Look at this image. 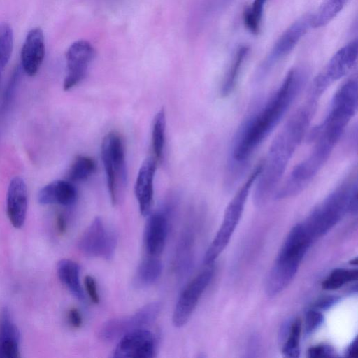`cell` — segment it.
Returning <instances> with one entry per match:
<instances>
[{"mask_svg":"<svg viewBox=\"0 0 358 358\" xmlns=\"http://www.w3.org/2000/svg\"><path fill=\"white\" fill-rule=\"evenodd\" d=\"M307 79L305 69H290L266 103L244 121L232 143L228 165L231 174H241L256 150L288 112L306 86Z\"/></svg>","mask_w":358,"mask_h":358,"instance_id":"obj_1","label":"cell"},{"mask_svg":"<svg viewBox=\"0 0 358 358\" xmlns=\"http://www.w3.org/2000/svg\"><path fill=\"white\" fill-rule=\"evenodd\" d=\"M317 106V101L308 99L274 138L253 185V201L257 206L265 204L273 194L290 160L308 132Z\"/></svg>","mask_w":358,"mask_h":358,"instance_id":"obj_2","label":"cell"},{"mask_svg":"<svg viewBox=\"0 0 358 358\" xmlns=\"http://www.w3.org/2000/svg\"><path fill=\"white\" fill-rule=\"evenodd\" d=\"M347 213H357V179L354 173L329 193L303 223L315 241L326 234Z\"/></svg>","mask_w":358,"mask_h":358,"instance_id":"obj_3","label":"cell"},{"mask_svg":"<svg viewBox=\"0 0 358 358\" xmlns=\"http://www.w3.org/2000/svg\"><path fill=\"white\" fill-rule=\"evenodd\" d=\"M313 241L303 222L289 231L266 279L268 296H275L289 285Z\"/></svg>","mask_w":358,"mask_h":358,"instance_id":"obj_4","label":"cell"},{"mask_svg":"<svg viewBox=\"0 0 358 358\" xmlns=\"http://www.w3.org/2000/svg\"><path fill=\"white\" fill-rule=\"evenodd\" d=\"M357 80L345 81L335 92L328 112L311 133L313 141L334 148L357 110Z\"/></svg>","mask_w":358,"mask_h":358,"instance_id":"obj_5","label":"cell"},{"mask_svg":"<svg viewBox=\"0 0 358 358\" xmlns=\"http://www.w3.org/2000/svg\"><path fill=\"white\" fill-rule=\"evenodd\" d=\"M261 164L250 173L229 203L222 224L210 244L203 258L205 264L209 265L220 256L228 245L241 220L250 189L260 172Z\"/></svg>","mask_w":358,"mask_h":358,"instance_id":"obj_6","label":"cell"},{"mask_svg":"<svg viewBox=\"0 0 358 358\" xmlns=\"http://www.w3.org/2000/svg\"><path fill=\"white\" fill-rule=\"evenodd\" d=\"M101 157L111 203L115 206L122 198L127 178L124 146L117 133L110 132L104 136Z\"/></svg>","mask_w":358,"mask_h":358,"instance_id":"obj_7","label":"cell"},{"mask_svg":"<svg viewBox=\"0 0 358 358\" xmlns=\"http://www.w3.org/2000/svg\"><path fill=\"white\" fill-rule=\"evenodd\" d=\"M357 55V41H352L339 49L315 78L308 98L318 101L333 83L341 79L352 69L356 64Z\"/></svg>","mask_w":358,"mask_h":358,"instance_id":"obj_8","label":"cell"},{"mask_svg":"<svg viewBox=\"0 0 358 358\" xmlns=\"http://www.w3.org/2000/svg\"><path fill=\"white\" fill-rule=\"evenodd\" d=\"M162 307L160 302L154 301L143 306L132 315L108 320L100 327L98 336L101 341L109 342L120 338L130 331L143 329L156 320Z\"/></svg>","mask_w":358,"mask_h":358,"instance_id":"obj_9","label":"cell"},{"mask_svg":"<svg viewBox=\"0 0 358 358\" xmlns=\"http://www.w3.org/2000/svg\"><path fill=\"white\" fill-rule=\"evenodd\" d=\"M117 245V235L96 217L80 236L78 247L85 255L110 259Z\"/></svg>","mask_w":358,"mask_h":358,"instance_id":"obj_10","label":"cell"},{"mask_svg":"<svg viewBox=\"0 0 358 358\" xmlns=\"http://www.w3.org/2000/svg\"><path fill=\"white\" fill-rule=\"evenodd\" d=\"M311 15H306L290 25L273 46L261 64L257 77L264 78L281 59L289 55L310 27Z\"/></svg>","mask_w":358,"mask_h":358,"instance_id":"obj_11","label":"cell"},{"mask_svg":"<svg viewBox=\"0 0 358 358\" xmlns=\"http://www.w3.org/2000/svg\"><path fill=\"white\" fill-rule=\"evenodd\" d=\"M213 275V269L206 268L199 273L183 289L172 316V322L175 327H181L188 322L201 295L210 282Z\"/></svg>","mask_w":358,"mask_h":358,"instance_id":"obj_12","label":"cell"},{"mask_svg":"<svg viewBox=\"0 0 358 358\" xmlns=\"http://www.w3.org/2000/svg\"><path fill=\"white\" fill-rule=\"evenodd\" d=\"M94 57L95 50L86 40L76 41L69 47L66 52V74L63 83L64 91L72 89L85 78Z\"/></svg>","mask_w":358,"mask_h":358,"instance_id":"obj_13","label":"cell"},{"mask_svg":"<svg viewBox=\"0 0 358 358\" xmlns=\"http://www.w3.org/2000/svg\"><path fill=\"white\" fill-rule=\"evenodd\" d=\"M155 335L143 328L130 331L122 336L113 352V357L152 358L155 357Z\"/></svg>","mask_w":358,"mask_h":358,"instance_id":"obj_14","label":"cell"},{"mask_svg":"<svg viewBox=\"0 0 358 358\" xmlns=\"http://www.w3.org/2000/svg\"><path fill=\"white\" fill-rule=\"evenodd\" d=\"M45 55L43 31L40 27H34L27 33L21 49V68L23 71L29 76H34L43 62Z\"/></svg>","mask_w":358,"mask_h":358,"instance_id":"obj_15","label":"cell"},{"mask_svg":"<svg viewBox=\"0 0 358 358\" xmlns=\"http://www.w3.org/2000/svg\"><path fill=\"white\" fill-rule=\"evenodd\" d=\"M28 207V192L24 180L15 176L10 181L6 196V210L11 224L16 229L23 227Z\"/></svg>","mask_w":358,"mask_h":358,"instance_id":"obj_16","label":"cell"},{"mask_svg":"<svg viewBox=\"0 0 358 358\" xmlns=\"http://www.w3.org/2000/svg\"><path fill=\"white\" fill-rule=\"evenodd\" d=\"M157 161L154 157H147L142 163L136 177L134 193L143 216L150 214L154 194V178Z\"/></svg>","mask_w":358,"mask_h":358,"instance_id":"obj_17","label":"cell"},{"mask_svg":"<svg viewBox=\"0 0 358 358\" xmlns=\"http://www.w3.org/2000/svg\"><path fill=\"white\" fill-rule=\"evenodd\" d=\"M169 224L163 212H155L147 220L143 236L144 247L149 256L157 257L164 250Z\"/></svg>","mask_w":358,"mask_h":358,"instance_id":"obj_18","label":"cell"},{"mask_svg":"<svg viewBox=\"0 0 358 358\" xmlns=\"http://www.w3.org/2000/svg\"><path fill=\"white\" fill-rule=\"evenodd\" d=\"M20 330L8 308H4L0 320V357H20Z\"/></svg>","mask_w":358,"mask_h":358,"instance_id":"obj_19","label":"cell"},{"mask_svg":"<svg viewBox=\"0 0 358 358\" xmlns=\"http://www.w3.org/2000/svg\"><path fill=\"white\" fill-rule=\"evenodd\" d=\"M76 199L77 191L74 185L64 180H57L47 184L38 194V201L41 205L69 206L73 204Z\"/></svg>","mask_w":358,"mask_h":358,"instance_id":"obj_20","label":"cell"},{"mask_svg":"<svg viewBox=\"0 0 358 358\" xmlns=\"http://www.w3.org/2000/svg\"><path fill=\"white\" fill-rule=\"evenodd\" d=\"M59 279L69 292L78 300L83 301L85 294L80 282V267L74 261L62 259L57 263Z\"/></svg>","mask_w":358,"mask_h":358,"instance_id":"obj_21","label":"cell"},{"mask_svg":"<svg viewBox=\"0 0 358 358\" xmlns=\"http://www.w3.org/2000/svg\"><path fill=\"white\" fill-rule=\"evenodd\" d=\"M162 270V264L157 257L148 256L138 264L133 278L136 288L143 289L155 283Z\"/></svg>","mask_w":358,"mask_h":358,"instance_id":"obj_22","label":"cell"},{"mask_svg":"<svg viewBox=\"0 0 358 358\" xmlns=\"http://www.w3.org/2000/svg\"><path fill=\"white\" fill-rule=\"evenodd\" d=\"M248 50L247 46H242L237 50L220 87L222 97H227L234 92L238 83Z\"/></svg>","mask_w":358,"mask_h":358,"instance_id":"obj_23","label":"cell"},{"mask_svg":"<svg viewBox=\"0 0 358 358\" xmlns=\"http://www.w3.org/2000/svg\"><path fill=\"white\" fill-rule=\"evenodd\" d=\"M348 0H324L317 12L311 15L310 27H322L330 22L343 10Z\"/></svg>","mask_w":358,"mask_h":358,"instance_id":"obj_24","label":"cell"},{"mask_svg":"<svg viewBox=\"0 0 358 358\" xmlns=\"http://www.w3.org/2000/svg\"><path fill=\"white\" fill-rule=\"evenodd\" d=\"M166 115L161 108L155 115L152 127V147L155 158L158 162L162 160L165 143Z\"/></svg>","mask_w":358,"mask_h":358,"instance_id":"obj_25","label":"cell"},{"mask_svg":"<svg viewBox=\"0 0 358 358\" xmlns=\"http://www.w3.org/2000/svg\"><path fill=\"white\" fill-rule=\"evenodd\" d=\"M96 171V163L93 158L87 155H78L71 164L67 178L70 182H81L87 180Z\"/></svg>","mask_w":358,"mask_h":358,"instance_id":"obj_26","label":"cell"},{"mask_svg":"<svg viewBox=\"0 0 358 358\" xmlns=\"http://www.w3.org/2000/svg\"><path fill=\"white\" fill-rule=\"evenodd\" d=\"M301 333V322L296 319L290 322L288 331L283 338L282 353L284 357L296 358L299 357V342Z\"/></svg>","mask_w":358,"mask_h":358,"instance_id":"obj_27","label":"cell"},{"mask_svg":"<svg viewBox=\"0 0 358 358\" xmlns=\"http://www.w3.org/2000/svg\"><path fill=\"white\" fill-rule=\"evenodd\" d=\"M357 276V269L336 268L322 282V287L326 290H335L350 282L356 280Z\"/></svg>","mask_w":358,"mask_h":358,"instance_id":"obj_28","label":"cell"},{"mask_svg":"<svg viewBox=\"0 0 358 358\" xmlns=\"http://www.w3.org/2000/svg\"><path fill=\"white\" fill-rule=\"evenodd\" d=\"M14 43L13 31L7 22L0 23V75L8 63Z\"/></svg>","mask_w":358,"mask_h":358,"instance_id":"obj_29","label":"cell"},{"mask_svg":"<svg viewBox=\"0 0 358 358\" xmlns=\"http://www.w3.org/2000/svg\"><path fill=\"white\" fill-rule=\"evenodd\" d=\"M266 0H254L243 13V22L247 29L253 34L259 32L264 6Z\"/></svg>","mask_w":358,"mask_h":358,"instance_id":"obj_30","label":"cell"},{"mask_svg":"<svg viewBox=\"0 0 358 358\" xmlns=\"http://www.w3.org/2000/svg\"><path fill=\"white\" fill-rule=\"evenodd\" d=\"M324 316L317 310H310L305 319V334L310 335L317 330L323 323Z\"/></svg>","mask_w":358,"mask_h":358,"instance_id":"obj_31","label":"cell"},{"mask_svg":"<svg viewBox=\"0 0 358 358\" xmlns=\"http://www.w3.org/2000/svg\"><path fill=\"white\" fill-rule=\"evenodd\" d=\"M20 73H21V69L20 66H17L8 81L6 90L3 96V106L4 107L3 109L5 110L6 108L8 106V105L10 103V99L14 95L15 88L18 84L20 78Z\"/></svg>","mask_w":358,"mask_h":358,"instance_id":"obj_32","label":"cell"},{"mask_svg":"<svg viewBox=\"0 0 358 358\" xmlns=\"http://www.w3.org/2000/svg\"><path fill=\"white\" fill-rule=\"evenodd\" d=\"M308 356L310 358H329L335 356V351L329 345L318 344L308 350Z\"/></svg>","mask_w":358,"mask_h":358,"instance_id":"obj_33","label":"cell"},{"mask_svg":"<svg viewBox=\"0 0 358 358\" xmlns=\"http://www.w3.org/2000/svg\"><path fill=\"white\" fill-rule=\"evenodd\" d=\"M85 287L89 297L94 303H99L100 299L97 291L96 282L94 278L90 275H87L84 280Z\"/></svg>","mask_w":358,"mask_h":358,"instance_id":"obj_34","label":"cell"},{"mask_svg":"<svg viewBox=\"0 0 358 358\" xmlns=\"http://www.w3.org/2000/svg\"><path fill=\"white\" fill-rule=\"evenodd\" d=\"M69 323L75 328L81 326L83 320L79 310L76 308H71L68 315Z\"/></svg>","mask_w":358,"mask_h":358,"instance_id":"obj_35","label":"cell"},{"mask_svg":"<svg viewBox=\"0 0 358 358\" xmlns=\"http://www.w3.org/2000/svg\"><path fill=\"white\" fill-rule=\"evenodd\" d=\"M345 355L348 357L350 358H357L358 356V345H357V338L355 337V339L350 343V344L347 347Z\"/></svg>","mask_w":358,"mask_h":358,"instance_id":"obj_36","label":"cell"},{"mask_svg":"<svg viewBox=\"0 0 358 358\" xmlns=\"http://www.w3.org/2000/svg\"><path fill=\"white\" fill-rule=\"evenodd\" d=\"M57 227L59 232L60 234H64L66 230L67 222L66 217L60 214L57 216Z\"/></svg>","mask_w":358,"mask_h":358,"instance_id":"obj_37","label":"cell"},{"mask_svg":"<svg viewBox=\"0 0 358 358\" xmlns=\"http://www.w3.org/2000/svg\"><path fill=\"white\" fill-rule=\"evenodd\" d=\"M337 301L336 297H327L325 299H322L320 301L317 302V306L320 307V308H326L329 306H331L332 304H334Z\"/></svg>","mask_w":358,"mask_h":358,"instance_id":"obj_38","label":"cell"},{"mask_svg":"<svg viewBox=\"0 0 358 358\" xmlns=\"http://www.w3.org/2000/svg\"><path fill=\"white\" fill-rule=\"evenodd\" d=\"M350 264H352V265H357V257H355L354 259H352L350 262Z\"/></svg>","mask_w":358,"mask_h":358,"instance_id":"obj_39","label":"cell"}]
</instances>
